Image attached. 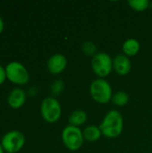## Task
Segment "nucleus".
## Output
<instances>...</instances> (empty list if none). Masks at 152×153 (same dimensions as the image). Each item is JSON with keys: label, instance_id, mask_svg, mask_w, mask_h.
Here are the masks:
<instances>
[{"label": "nucleus", "instance_id": "obj_4", "mask_svg": "<svg viewBox=\"0 0 152 153\" xmlns=\"http://www.w3.org/2000/svg\"><path fill=\"white\" fill-rule=\"evenodd\" d=\"M40 113L43 119L49 123L54 124L59 120L62 114V108L59 101L54 97L45 98L40 105Z\"/></svg>", "mask_w": 152, "mask_h": 153}, {"label": "nucleus", "instance_id": "obj_16", "mask_svg": "<svg viewBox=\"0 0 152 153\" xmlns=\"http://www.w3.org/2000/svg\"><path fill=\"white\" fill-rule=\"evenodd\" d=\"M82 49V52L85 55L90 56H94L96 55V52H97L96 45L92 41H89V40L83 42Z\"/></svg>", "mask_w": 152, "mask_h": 153}, {"label": "nucleus", "instance_id": "obj_17", "mask_svg": "<svg viewBox=\"0 0 152 153\" xmlns=\"http://www.w3.org/2000/svg\"><path fill=\"white\" fill-rule=\"evenodd\" d=\"M65 90V83L62 80H56L52 82L51 86H50V91L51 93L54 96H57L60 95L63 91Z\"/></svg>", "mask_w": 152, "mask_h": 153}, {"label": "nucleus", "instance_id": "obj_1", "mask_svg": "<svg viewBox=\"0 0 152 153\" xmlns=\"http://www.w3.org/2000/svg\"><path fill=\"white\" fill-rule=\"evenodd\" d=\"M99 128L102 134L107 138L113 139L118 137L122 134L124 128L123 116L118 110H110L103 118Z\"/></svg>", "mask_w": 152, "mask_h": 153}, {"label": "nucleus", "instance_id": "obj_7", "mask_svg": "<svg viewBox=\"0 0 152 153\" xmlns=\"http://www.w3.org/2000/svg\"><path fill=\"white\" fill-rule=\"evenodd\" d=\"M91 67L95 74L100 78L107 77L113 70V60L111 56L104 52L96 54L91 60Z\"/></svg>", "mask_w": 152, "mask_h": 153}, {"label": "nucleus", "instance_id": "obj_9", "mask_svg": "<svg viewBox=\"0 0 152 153\" xmlns=\"http://www.w3.org/2000/svg\"><path fill=\"white\" fill-rule=\"evenodd\" d=\"M67 65V59L62 54H55L53 55L47 61V67L50 74H59L63 73Z\"/></svg>", "mask_w": 152, "mask_h": 153}, {"label": "nucleus", "instance_id": "obj_6", "mask_svg": "<svg viewBox=\"0 0 152 153\" xmlns=\"http://www.w3.org/2000/svg\"><path fill=\"white\" fill-rule=\"evenodd\" d=\"M62 140L65 146L73 152L78 151L83 144L84 137L82 130L73 126H67L62 132Z\"/></svg>", "mask_w": 152, "mask_h": 153}, {"label": "nucleus", "instance_id": "obj_5", "mask_svg": "<svg viewBox=\"0 0 152 153\" xmlns=\"http://www.w3.org/2000/svg\"><path fill=\"white\" fill-rule=\"evenodd\" d=\"M25 143L26 138L22 132L12 130L2 137L0 144L6 153H17L23 148Z\"/></svg>", "mask_w": 152, "mask_h": 153}, {"label": "nucleus", "instance_id": "obj_3", "mask_svg": "<svg viewBox=\"0 0 152 153\" xmlns=\"http://www.w3.org/2000/svg\"><path fill=\"white\" fill-rule=\"evenodd\" d=\"M90 92L92 99L99 104L108 103L113 97L111 85L108 81L101 78L94 80L91 82Z\"/></svg>", "mask_w": 152, "mask_h": 153}, {"label": "nucleus", "instance_id": "obj_11", "mask_svg": "<svg viewBox=\"0 0 152 153\" xmlns=\"http://www.w3.org/2000/svg\"><path fill=\"white\" fill-rule=\"evenodd\" d=\"M141 45L136 39H128L123 44V51L126 56H133L140 51Z\"/></svg>", "mask_w": 152, "mask_h": 153}, {"label": "nucleus", "instance_id": "obj_12", "mask_svg": "<svg viewBox=\"0 0 152 153\" xmlns=\"http://www.w3.org/2000/svg\"><path fill=\"white\" fill-rule=\"evenodd\" d=\"M82 133H83L84 140H86L88 142H96L102 135L99 126H87Z\"/></svg>", "mask_w": 152, "mask_h": 153}, {"label": "nucleus", "instance_id": "obj_2", "mask_svg": "<svg viewBox=\"0 0 152 153\" xmlns=\"http://www.w3.org/2000/svg\"><path fill=\"white\" fill-rule=\"evenodd\" d=\"M6 79L15 85H25L30 81L27 68L18 61H12L5 65Z\"/></svg>", "mask_w": 152, "mask_h": 153}, {"label": "nucleus", "instance_id": "obj_14", "mask_svg": "<svg viewBox=\"0 0 152 153\" xmlns=\"http://www.w3.org/2000/svg\"><path fill=\"white\" fill-rule=\"evenodd\" d=\"M112 101L118 107L125 106L129 101V95L125 91H118L112 97Z\"/></svg>", "mask_w": 152, "mask_h": 153}, {"label": "nucleus", "instance_id": "obj_21", "mask_svg": "<svg viewBox=\"0 0 152 153\" xmlns=\"http://www.w3.org/2000/svg\"><path fill=\"white\" fill-rule=\"evenodd\" d=\"M5 153H6V152H5Z\"/></svg>", "mask_w": 152, "mask_h": 153}, {"label": "nucleus", "instance_id": "obj_20", "mask_svg": "<svg viewBox=\"0 0 152 153\" xmlns=\"http://www.w3.org/2000/svg\"><path fill=\"white\" fill-rule=\"evenodd\" d=\"M0 153H5V152H4V149H3V147L1 146V144H0Z\"/></svg>", "mask_w": 152, "mask_h": 153}, {"label": "nucleus", "instance_id": "obj_8", "mask_svg": "<svg viewBox=\"0 0 152 153\" xmlns=\"http://www.w3.org/2000/svg\"><path fill=\"white\" fill-rule=\"evenodd\" d=\"M27 94L24 90L22 88H14L13 89L8 96H7V103L10 108L13 109H19L21 108L26 102Z\"/></svg>", "mask_w": 152, "mask_h": 153}, {"label": "nucleus", "instance_id": "obj_18", "mask_svg": "<svg viewBox=\"0 0 152 153\" xmlns=\"http://www.w3.org/2000/svg\"><path fill=\"white\" fill-rule=\"evenodd\" d=\"M6 74H5V68L0 65V85H2L6 81Z\"/></svg>", "mask_w": 152, "mask_h": 153}, {"label": "nucleus", "instance_id": "obj_15", "mask_svg": "<svg viewBox=\"0 0 152 153\" xmlns=\"http://www.w3.org/2000/svg\"><path fill=\"white\" fill-rule=\"evenodd\" d=\"M128 4L134 11L142 12L149 8L151 3L148 0H130L128 1Z\"/></svg>", "mask_w": 152, "mask_h": 153}, {"label": "nucleus", "instance_id": "obj_10", "mask_svg": "<svg viewBox=\"0 0 152 153\" xmlns=\"http://www.w3.org/2000/svg\"><path fill=\"white\" fill-rule=\"evenodd\" d=\"M132 63L125 55H117L113 60V69L119 75H126L130 73Z\"/></svg>", "mask_w": 152, "mask_h": 153}, {"label": "nucleus", "instance_id": "obj_19", "mask_svg": "<svg viewBox=\"0 0 152 153\" xmlns=\"http://www.w3.org/2000/svg\"><path fill=\"white\" fill-rule=\"evenodd\" d=\"M4 22L3 18L0 16V34L4 31Z\"/></svg>", "mask_w": 152, "mask_h": 153}, {"label": "nucleus", "instance_id": "obj_13", "mask_svg": "<svg viewBox=\"0 0 152 153\" xmlns=\"http://www.w3.org/2000/svg\"><path fill=\"white\" fill-rule=\"evenodd\" d=\"M87 118H88V116H87L85 111L75 110L70 115L68 120H69L70 126H73L78 127V126L85 124V122L87 121Z\"/></svg>", "mask_w": 152, "mask_h": 153}]
</instances>
